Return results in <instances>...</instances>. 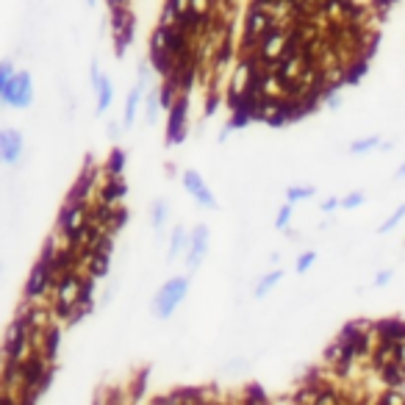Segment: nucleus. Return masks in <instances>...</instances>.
I'll return each instance as SVG.
<instances>
[{"mask_svg": "<svg viewBox=\"0 0 405 405\" xmlns=\"http://www.w3.org/2000/svg\"><path fill=\"white\" fill-rule=\"evenodd\" d=\"M186 294H189V277H169L153 297V313L158 319H169L175 308L186 300Z\"/></svg>", "mask_w": 405, "mask_h": 405, "instance_id": "obj_1", "label": "nucleus"}, {"mask_svg": "<svg viewBox=\"0 0 405 405\" xmlns=\"http://www.w3.org/2000/svg\"><path fill=\"white\" fill-rule=\"evenodd\" d=\"M402 216H405V205H399V208H397V211H394V214H391V216H388V219L377 227V233H391V230L399 225V219H402Z\"/></svg>", "mask_w": 405, "mask_h": 405, "instance_id": "obj_28", "label": "nucleus"}, {"mask_svg": "<svg viewBox=\"0 0 405 405\" xmlns=\"http://www.w3.org/2000/svg\"><path fill=\"white\" fill-rule=\"evenodd\" d=\"M14 75V67L8 64V61H3V67H0V80H6V78H11Z\"/></svg>", "mask_w": 405, "mask_h": 405, "instance_id": "obj_37", "label": "nucleus"}, {"mask_svg": "<svg viewBox=\"0 0 405 405\" xmlns=\"http://www.w3.org/2000/svg\"><path fill=\"white\" fill-rule=\"evenodd\" d=\"M55 280H58V275H55V269H53V261H50V258H39V261L33 264L31 275H28V283H25V300L36 302L39 297H44V294L55 286Z\"/></svg>", "mask_w": 405, "mask_h": 405, "instance_id": "obj_4", "label": "nucleus"}, {"mask_svg": "<svg viewBox=\"0 0 405 405\" xmlns=\"http://www.w3.org/2000/svg\"><path fill=\"white\" fill-rule=\"evenodd\" d=\"M158 105H161V100H158V92H150V94H147V114H144V122H147V125H153V122H155Z\"/></svg>", "mask_w": 405, "mask_h": 405, "instance_id": "obj_27", "label": "nucleus"}, {"mask_svg": "<svg viewBox=\"0 0 405 405\" xmlns=\"http://www.w3.org/2000/svg\"><path fill=\"white\" fill-rule=\"evenodd\" d=\"M244 402H266V394L261 391V386H255V383H252V386L247 388V397H244Z\"/></svg>", "mask_w": 405, "mask_h": 405, "instance_id": "obj_33", "label": "nucleus"}, {"mask_svg": "<svg viewBox=\"0 0 405 405\" xmlns=\"http://www.w3.org/2000/svg\"><path fill=\"white\" fill-rule=\"evenodd\" d=\"M0 155L6 164H17L22 155V133L14 128L0 130Z\"/></svg>", "mask_w": 405, "mask_h": 405, "instance_id": "obj_11", "label": "nucleus"}, {"mask_svg": "<svg viewBox=\"0 0 405 405\" xmlns=\"http://www.w3.org/2000/svg\"><path fill=\"white\" fill-rule=\"evenodd\" d=\"M391 275H394L391 269H383V272H377V277H374V283H377V286H386V283L391 280Z\"/></svg>", "mask_w": 405, "mask_h": 405, "instance_id": "obj_36", "label": "nucleus"}, {"mask_svg": "<svg viewBox=\"0 0 405 405\" xmlns=\"http://www.w3.org/2000/svg\"><path fill=\"white\" fill-rule=\"evenodd\" d=\"M183 189H186L203 208H216V200H214V194L208 191V186H205V180L200 178V172L186 169V172H183Z\"/></svg>", "mask_w": 405, "mask_h": 405, "instance_id": "obj_9", "label": "nucleus"}, {"mask_svg": "<svg viewBox=\"0 0 405 405\" xmlns=\"http://www.w3.org/2000/svg\"><path fill=\"white\" fill-rule=\"evenodd\" d=\"M397 178H405V164H402V166L397 169Z\"/></svg>", "mask_w": 405, "mask_h": 405, "instance_id": "obj_41", "label": "nucleus"}, {"mask_svg": "<svg viewBox=\"0 0 405 405\" xmlns=\"http://www.w3.org/2000/svg\"><path fill=\"white\" fill-rule=\"evenodd\" d=\"M186 114H189V100L183 94L169 108V122H166V141L169 144H180L186 139Z\"/></svg>", "mask_w": 405, "mask_h": 405, "instance_id": "obj_6", "label": "nucleus"}, {"mask_svg": "<svg viewBox=\"0 0 405 405\" xmlns=\"http://www.w3.org/2000/svg\"><path fill=\"white\" fill-rule=\"evenodd\" d=\"M117 133H119V125H114V122H111V125H108V136H111V139H114V136H117Z\"/></svg>", "mask_w": 405, "mask_h": 405, "instance_id": "obj_39", "label": "nucleus"}, {"mask_svg": "<svg viewBox=\"0 0 405 405\" xmlns=\"http://www.w3.org/2000/svg\"><path fill=\"white\" fill-rule=\"evenodd\" d=\"M372 3H374V6L380 8V11H388V6H391L394 0H372Z\"/></svg>", "mask_w": 405, "mask_h": 405, "instance_id": "obj_38", "label": "nucleus"}, {"mask_svg": "<svg viewBox=\"0 0 405 405\" xmlns=\"http://www.w3.org/2000/svg\"><path fill=\"white\" fill-rule=\"evenodd\" d=\"M311 194H313V186H288L286 200H288V203H300V200H305V197H311Z\"/></svg>", "mask_w": 405, "mask_h": 405, "instance_id": "obj_25", "label": "nucleus"}, {"mask_svg": "<svg viewBox=\"0 0 405 405\" xmlns=\"http://www.w3.org/2000/svg\"><path fill=\"white\" fill-rule=\"evenodd\" d=\"M80 283H83V275L78 269H69V272L58 275V280L53 286L55 302L58 305H75L78 302V294H80Z\"/></svg>", "mask_w": 405, "mask_h": 405, "instance_id": "obj_5", "label": "nucleus"}, {"mask_svg": "<svg viewBox=\"0 0 405 405\" xmlns=\"http://www.w3.org/2000/svg\"><path fill=\"white\" fill-rule=\"evenodd\" d=\"M86 219H89V205H86V203H64L61 216H58V230L69 236V233H75Z\"/></svg>", "mask_w": 405, "mask_h": 405, "instance_id": "obj_8", "label": "nucleus"}, {"mask_svg": "<svg viewBox=\"0 0 405 405\" xmlns=\"http://www.w3.org/2000/svg\"><path fill=\"white\" fill-rule=\"evenodd\" d=\"M280 277H283V272H280V269H275V272H269L266 277H261V280H258V286H255V297L261 300L266 291H272V288H275V283H277Z\"/></svg>", "mask_w": 405, "mask_h": 405, "instance_id": "obj_21", "label": "nucleus"}, {"mask_svg": "<svg viewBox=\"0 0 405 405\" xmlns=\"http://www.w3.org/2000/svg\"><path fill=\"white\" fill-rule=\"evenodd\" d=\"M166 208H169V205H166L164 200H158V203L153 205V225H155V227L164 225V219H166Z\"/></svg>", "mask_w": 405, "mask_h": 405, "instance_id": "obj_31", "label": "nucleus"}, {"mask_svg": "<svg viewBox=\"0 0 405 405\" xmlns=\"http://www.w3.org/2000/svg\"><path fill=\"white\" fill-rule=\"evenodd\" d=\"M205 252H208V227L205 225H197L191 230V244L186 250V266H189V272L197 269V264L205 258Z\"/></svg>", "mask_w": 405, "mask_h": 405, "instance_id": "obj_10", "label": "nucleus"}, {"mask_svg": "<svg viewBox=\"0 0 405 405\" xmlns=\"http://www.w3.org/2000/svg\"><path fill=\"white\" fill-rule=\"evenodd\" d=\"M92 78H94V89H97V111L103 114V111L111 105L114 89H111V80H108V78H103V75L97 72V67L92 69Z\"/></svg>", "mask_w": 405, "mask_h": 405, "instance_id": "obj_14", "label": "nucleus"}, {"mask_svg": "<svg viewBox=\"0 0 405 405\" xmlns=\"http://www.w3.org/2000/svg\"><path fill=\"white\" fill-rule=\"evenodd\" d=\"M128 0H108V6H125Z\"/></svg>", "mask_w": 405, "mask_h": 405, "instance_id": "obj_40", "label": "nucleus"}, {"mask_svg": "<svg viewBox=\"0 0 405 405\" xmlns=\"http://www.w3.org/2000/svg\"><path fill=\"white\" fill-rule=\"evenodd\" d=\"M377 402H383V405H405V394L399 388H386V394H380Z\"/></svg>", "mask_w": 405, "mask_h": 405, "instance_id": "obj_26", "label": "nucleus"}, {"mask_svg": "<svg viewBox=\"0 0 405 405\" xmlns=\"http://www.w3.org/2000/svg\"><path fill=\"white\" fill-rule=\"evenodd\" d=\"M0 97L6 105L14 108H25L33 103V83H31V72H14L11 78L0 80Z\"/></svg>", "mask_w": 405, "mask_h": 405, "instance_id": "obj_3", "label": "nucleus"}, {"mask_svg": "<svg viewBox=\"0 0 405 405\" xmlns=\"http://www.w3.org/2000/svg\"><path fill=\"white\" fill-rule=\"evenodd\" d=\"M86 269H89V275H94V277H105L108 272H111V255L108 252H89V261H86Z\"/></svg>", "mask_w": 405, "mask_h": 405, "instance_id": "obj_18", "label": "nucleus"}, {"mask_svg": "<svg viewBox=\"0 0 405 405\" xmlns=\"http://www.w3.org/2000/svg\"><path fill=\"white\" fill-rule=\"evenodd\" d=\"M122 169H125V153H122V150H111L108 164H105V172L119 178V175H122Z\"/></svg>", "mask_w": 405, "mask_h": 405, "instance_id": "obj_23", "label": "nucleus"}, {"mask_svg": "<svg viewBox=\"0 0 405 405\" xmlns=\"http://www.w3.org/2000/svg\"><path fill=\"white\" fill-rule=\"evenodd\" d=\"M291 205H294V203H288V200L280 205V211H277V219H275V227H277V230H283V227L288 225V219H291Z\"/></svg>", "mask_w": 405, "mask_h": 405, "instance_id": "obj_29", "label": "nucleus"}, {"mask_svg": "<svg viewBox=\"0 0 405 405\" xmlns=\"http://www.w3.org/2000/svg\"><path fill=\"white\" fill-rule=\"evenodd\" d=\"M178 402H203V391L200 388H183V391H175Z\"/></svg>", "mask_w": 405, "mask_h": 405, "instance_id": "obj_30", "label": "nucleus"}, {"mask_svg": "<svg viewBox=\"0 0 405 405\" xmlns=\"http://www.w3.org/2000/svg\"><path fill=\"white\" fill-rule=\"evenodd\" d=\"M372 147H380V139H377V136H363V139H358V141H352V147H350V150L361 155V153H369Z\"/></svg>", "mask_w": 405, "mask_h": 405, "instance_id": "obj_24", "label": "nucleus"}, {"mask_svg": "<svg viewBox=\"0 0 405 405\" xmlns=\"http://www.w3.org/2000/svg\"><path fill=\"white\" fill-rule=\"evenodd\" d=\"M374 333H377V341H405V322L402 319H383V322H374Z\"/></svg>", "mask_w": 405, "mask_h": 405, "instance_id": "obj_12", "label": "nucleus"}, {"mask_svg": "<svg viewBox=\"0 0 405 405\" xmlns=\"http://www.w3.org/2000/svg\"><path fill=\"white\" fill-rule=\"evenodd\" d=\"M336 208H341V200H336V197H330V200L322 203V211H325V214H330V211H336Z\"/></svg>", "mask_w": 405, "mask_h": 405, "instance_id": "obj_35", "label": "nucleus"}, {"mask_svg": "<svg viewBox=\"0 0 405 405\" xmlns=\"http://www.w3.org/2000/svg\"><path fill=\"white\" fill-rule=\"evenodd\" d=\"M366 58H358V64H350L347 69H344V83H358L361 78H363V72H366Z\"/></svg>", "mask_w": 405, "mask_h": 405, "instance_id": "obj_22", "label": "nucleus"}, {"mask_svg": "<svg viewBox=\"0 0 405 405\" xmlns=\"http://www.w3.org/2000/svg\"><path fill=\"white\" fill-rule=\"evenodd\" d=\"M125 183L117 178V175H108V180L103 183V189H100V200L103 203H108V205H117L122 197H125Z\"/></svg>", "mask_w": 405, "mask_h": 405, "instance_id": "obj_15", "label": "nucleus"}, {"mask_svg": "<svg viewBox=\"0 0 405 405\" xmlns=\"http://www.w3.org/2000/svg\"><path fill=\"white\" fill-rule=\"evenodd\" d=\"M111 11H114L111 28H114V39H117V55H122L130 36H133V17L128 14L125 6H111Z\"/></svg>", "mask_w": 405, "mask_h": 405, "instance_id": "obj_7", "label": "nucleus"}, {"mask_svg": "<svg viewBox=\"0 0 405 405\" xmlns=\"http://www.w3.org/2000/svg\"><path fill=\"white\" fill-rule=\"evenodd\" d=\"M313 261H316V252H313V250H311V252H302V255L297 258V266H294V269L302 275V272H308V266H311Z\"/></svg>", "mask_w": 405, "mask_h": 405, "instance_id": "obj_32", "label": "nucleus"}, {"mask_svg": "<svg viewBox=\"0 0 405 405\" xmlns=\"http://www.w3.org/2000/svg\"><path fill=\"white\" fill-rule=\"evenodd\" d=\"M28 347H33V338H31V325L17 316L11 322V327L6 330V338H3V358L6 361H25L28 358Z\"/></svg>", "mask_w": 405, "mask_h": 405, "instance_id": "obj_2", "label": "nucleus"}, {"mask_svg": "<svg viewBox=\"0 0 405 405\" xmlns=\"http://www.w3.org/2000/svg\"><path fill=\"white\" fill-rule=\"evenodd\" d=\"M94 275H83V283H80V294H78V302L83 305V308H89L92 311V294H94Z\"/></svg>", "mask_w": 405, "mask_h": 405, "instance_id": "obj_20", "label": "nucleus"}, {"mask_svg": "<svg viewBox=\"0 0 405 405\" xmlns=\"http://www.w3.org/2000/svg\"><path fill=\"white\" fill-rule=\"evenodd\" d=\"M144 83H136L130 92H128V100H125V114H122V125L125 128H130L133 125V117H136V108H139V103H141V94H144Z\"/></svg>", "mask_w": 405, "mask_h": 405, "instance_id": "obj_16", "label": "nucleus"}, {"mask_svg": "<svg viewBox=\"0 0 405 405\" xmlns=\"http://www.w3.org/2000/svg\"><path fill=\"white\" fill-rule=\"evenodd\" d=\"M377 377L386 388H402L405 386V363L402 361H394L383 369H377Z\"/></svg>", "mask_w": 405, "mask_h": 405, "instance_id": "obj_13", "label": "nucleus"}, {"mask_svg": "<svg viewBox=\"0 0 405 405\" xmlns=\"http://www.w3.org/2000/svg\"><path fill=\"white\" fill-rule=\"evenodd\" d=\"M189 244H191V239H189V233H186V227H175L172 230V241H169V252H166V258L169 261H175L178 258V252H186L189 250Z\"/></svg>", "mask_w": 405, "mask_h": 405, "instance_id": "obj_19", "label": "nucleus"}, {"mask_svg": "<svg viewBox=\"0 0 405 405\" xmlns=\"http://www.w3.org/2000/svg\"><path fill=\"white\" fill-rule=\"evenodd\" d=\"M58 344H61V327H58V325H50V327L44 330V336H42V347H39V350L47 355V361H50V363L55 361Z\"/></svg>", "mask_w": 405, "mask_h": 405, "instance_id": "obj_17", "label": "nucleus"}, {"mask_svg": "<svg viewBox=\"0 0 405 405\" xmlns=\"http://www.w3.org/2000/svg\"><path fill=\"white\" fill-rule=\"evenodd\" d=\"M361 203H363V194H361V191H352L350 197L341 200V208H358Z\"/></svg>", "mask_w": 405, "mask_h": 405, "instance_id": "obj_34", "label": "nucleus"}]
</instances>
